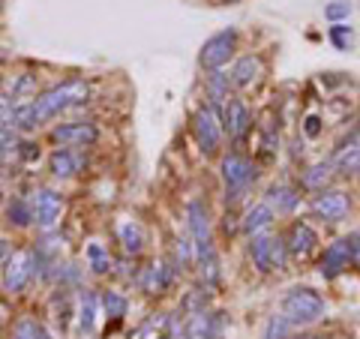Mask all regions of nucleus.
<instances>
[{"label": "nucleus", "instance_id": "c756f323", "mask_svg": "<svg viewBox=\"0 0 360 339\" xmlns=\"http://www.w3.org/2000/svg\"><path fill=\"white\" fill-rule=\"evenodd\" d=\"M87 264H90V270H94V274H108V270H111V255H108V250H105V246L103 243H90L87 246Z\"/></svg>", "mask_w": 360, "mask_h": 339}, {"label": "nucleus", "instance_id": "39448f33", "mask_svg": "<svg viewBox=\"0 0 360 339\" xmlns=\"http://www.w3.org/2000/svg\"><path fill=\"white\" fill-rule=\"evenodd\" d=\"M193 132H195V141H198L201 153H207V156L219 153V148H222V135H225L219 108H213L210 103H207V105H201V108L195 111Z\"/></svg>", "mask_w": 360, "mask_h": 339}, {"label": "nucleus", "instance_id": "1a4fd4ad", "mask_svg": "<svg viewBox=\"0 0 360 339\" xmlns=\"http://www.w3.org/2000/svg\"><path fill=\"white\" fill-rule=\"evenodd\" d=\"M30 210H33V222L39 225L42 231H51L54 225L63 217V198L49 186H39L37 192H30Z\"/></svg>", "mask_w": 360, "mask_h": 339}, {"label": "nucleus", "instance_id": "5701e85b", "mask_svg": "<svg viewBox=\"0 0 360 339\" xmlns=\"http://www.w3.org/2000/svg\"><path fill=\"white\" fill-rule=\"evenodd\" d=\"M51 172L54 177H72L82 172V156L72 153L70 148H60V151H54L51 153Z\"/></svg>", "mask_w": 360, "mask_h": 339}, {"label": "nucleus", "instance_id": "393cba45", "mask_svg": "<svg viewBox=\"0 0 360 339\" xmlns=\"http://www.w3.org/2000/svg\"><path fill=\"white\" fill-rule=\"evenodd\" d=\"M184 339H210V312H189L184 324Z\"/></svg>", "mask_w": 360, "mask_h": 339}, {"label": "nucleus", "instance_id": "a878e982", "mask_svg": "<svg viewBox=\"0 0 360 339\" xmlns=\"http://www.w3.org/2000/svg\"><path fill=\"white\" fill-rule=\"evenodd\" d=\"M13 339H54L45 327L37 321V319H30V315H25V319H18L15 327H13Z\"/></svg>", "mask_w": 360, "mask_h": 339}, {"label": "nucleus", "instance_id": "f257e3e1", "mask_svg": "<svg viewBox=\"0 0 360 339\" xmlns=\"http://www.w3.org/2000/svg\"><path fill=\"white\" fill-rule=\"evenodd\" d=\"M87 96H90V84L82 82V78L54 84L49 90H42V94H37L25 108L18 111L15 129H37V127H42V123H49L51 117H58L60 111L87 103Z\"/></svg>", "mask_w": 360, "mask_h": 339}, {"label": "nucleus", "instance_id": "e433bc0d", "mask_svg": "<svg viewBox=\"0 0 360 339\" xmlns=\"http://www.w3.org/2000/svg\"><path fill=\"white\" fill-rule=\"evenodd\" d=\"M160 339H172V336H160Z\"/></svg>", "mask_w": 360, "mask_h": 339}, {"label": "nucleus", "instance_id": "423d86ee", "mask_svg": "<svg viewBox=\"0 0 360 339\" xmlns=\"http://www.w3.org/2000/svg\"><path fill=\"white\" fill-rule=\"evenodd\" d=\"M238 39H240V33L234 30V27H225L219 33H213V37L205 39V45H201L198 63L205 66L207 72L222 70V66L234 58V51H238Z\"/></svg>", "mask_w": 360, "mask_h": 339}, {"label": "nucleus", "instance_id": "f8f14e48", "mask_svg": "<svg viewBox=\"0 0 360 339\" xmlns=\"http://www.w3.org/2000/svg\"><path fill=\"white\" fill-rule=\"evenodd\" d=\"M285 246H288V255L295 258V262H307V258L319 250V231H315L309 222L295 219L288 234H285Z\"/></svg>", "mask_w": 360, "mask_h": 339}, {"label": "nucleus", "instance_id": "7ed1b4c3", "mask_svg": "<svg viewBox=\"0 0 360 339\" xmlns=\"http://www.w3.org/2000/svg\"><path fill=\"white\" fill-rule=\"evenodd\" d=\"M219 174L225 184V201L234 205V201H240L246 196V189L255 184L258 168L252 160H246L243 153H225L219 162Z\"/></svg>", "mask_w": 360, "mask_h": 339}, {"label": "nucleus", "instance_id": "473e14b6", "mask_svg": "<svg viewBox=\"0 0 360 339\" xmlns=\"http://www.w3.org/2000/svg\"><path fill=\"white\" fill-rule=\"evenodd\" d=\"M348 241V252H352V270H360V231L345 234Z\"/></svg>", "mask_w": 360, "mask_h": 339}, {"label": "nucleus", "instance_id": "c9c22d12", "mask_svg": "<svg viewBox=\"0 0 360 339\" xmlns=\"http://www.w3.org/2000/svg\"><path fill=\"white\" fill-rule=\"evenodd\" d=\"M357 186H360V174H357Z\"/></svg>", "mask_w": 360, "mask_h": 339}, {"label": "nucleus", "instance_id": "f3484780", "mask_svg": "<svg viewBox=\"0 0 360 339\" xmlns=\"http://www.w3.org/2000/svg\"><path fill=\"white\" fill-rule=\"evenodd\" d=\"M274 246H276V234L250 237V258L258 274H274Z\"/></svg>", "mask_w": 360, "mask_h": 339}, {"label": "nucleus", "instance_id": "f704fd0d", "mask_svg": "<svg viewBox=\"0 0 360 339\" xmlns=\"http://www.w3.org/2000/svg\"><path fill=\"white\" fill-rule=\"evenodd\" d=\"M295 339H330V336H324V333H295Z\"/></svg>", "mask_w": 360, "mask_h": 339}, {"label": "nucleus", "instance_id": "ddd939ff", "mask_svg": "<svg viewBox=\"0 0 360 339\" xmlns=\"http://www.w3.org/2000/svg\"><path fill=\"white\" fill-rule=\"evenodd\" d=\"M348 270H352V252H348V241L340 237V241L324 246V252L319 258V274L324 279H340Z\"/></svg>", "mask_w": 360, "mask_h": 339}, {"label": "nucleus", "instance_id": "6ab92c4d", "mask_svg": "<svg viewBox=\"0 0 360 339\" xmlns=\"http://www.w3.org/2000/svg\"><path fill=\"white\" fill-rule=\"evenodd\" d=\"M274 219H276L274 207H270L267 201H258V205H252L250 210H246V217H243V222H240V229H243V234L258 237V234H267V229L274 225Z\"/></svg>", "mask_w": 360, "mask_h": 339}, {"label": "nucleus", "instance_id": "9b49d317", "mask_svg": "<svg viewBox=\"0 0 360 339\" xmlns=\"http://www.w3.org/2000/svg\"><path fill=\"white\" fill-rule=\"evenodd\" d=\"M51 141L60 144V148H90V144L99 141V129L94 123H60V127L51 129Z\"/></svg>", "mask_w": 360, "mask_h": 339}, {"label": "nucleus", "instance_id": "aec40b11", "mask_svg": "<svg viewBox=\"0 0 360 339\" xmlns=\"http://www.w3.org/2000/svg\"><path fill=\"white\" fill-rule=\"evenodd\" d=\"M172 267H168L165 262H153L144 267V274H141V288L148 291V295H162V291H168V286H172Z\"/></svg>", "mask_w": 360, "mask_h": 339}, {"label": "nucleus", "instance_id": "72a5a7b5", "mask_svg": "<svg viewBox=\"0 0 360 339\" xmlns=\"http://www.w3.org/2000/svg\"><path fill=\"white\" fill-rule=\"evenodd\" d=\"M303 132H307L309 139H319V135L324 132V123H321V117H319V115H309L307 120H303Z\"/></svg>", "mask_w": 360, "mask_h": 339}, {"label": "nucleus", "instance_id": "412c9836", "mask_svg": "<svg viewBox=\"0 0 360 339\" xmlns=\"http://www.w3.org/2000/svg\"><path fill=\"white\" fill-rule=\"evenodd\" d=\"M205 90H207V99H210L213 108H225V105H229V99H231V96H229V90H231V75H225L222 70L207 72Z\"/></svg>", "mask_w": 360, "mask_h": 339}, {"label": "nucleus", "instance_id": "4be33fe9", "mask_svg": "<svg viewBox=\"0 0 360 339\" xmlns=\"http://www.w3.org/2000/svg\"><path fill=\"white\" fill-rule=\"evenodd\" d=\"M96 307H99L96 291L84 288L82 298H78V331H82V333H94V327H96Z\"/></svg>", "mask_w": 360, "mask_h": 339}, {"label": "nucleus", "instance_id": "4468645a", "mask_svg": "<svg viewBox=\"0 0 360 339\" xmlns=\"http://www.w3.org/2000/svg\"><path fill=\"white\" fill-rule=\"evenodd\" d=\"M262 75H264V60L258 58V54H243V58H238V63L231 66V84L240 90L255 87L262 82Z\"/></svg>", "mask_w": 360, "mask_h": 339}, {"label": "nucleus", "instance_id": "2f4dec72", "mask_svg": "<svg viewBox=\"0 0 360 339\" xmlns=\"http://www.w3.org/2000/svg\"><path fill=\"white\" fill-rule=\"evenodd\" d=\"M324 18H328L330 25H345V21L352 18V4H348V0H330V4L324 6Z\"/></svg>", "mask_w": 360, "mask_h": 339}, {"label": "nucleus", "instance_id": "f03ea898", "mask_svg": "<svg viewBox=\"0 0 360 339\" xmlns=\"http://www.w3.org/2000/svg\"><path fill=\"white\" fill-rule=\"evenodd\" d=\"M279 312H283L295 327H309V324L324 319V312H328V300H324L319 291L309 288V286H295V288L285 291Z\"/></svg>", "mask_w": 360, "mask_h": 339}, {"label": "nucleus", "instance_id": "c85d7f7f", "mask_svg": "<svg viewBox=\"0 0 360 339\" xmlns=\"http://www.w3.org/2000/svg\"><path fill=\"white\" fill-rule=\"evenodd\" d=\"M103 309H105L108 321H120L123 315H127L129 303H127V298H123L120 291H105V295H103Z\"/></svg>", "mask_w": 360, "mask_h": 339}, {"label": "nucleus", "instance_id": "cd10ccee", "mask_svg": "<svg viewBox=\"0 0 360 339\" xmlns=\"http://www.w3.org/2000/svg\"><path fill=\"white\" fill-rule=\"evenodd\" d=\"M6 219L15 225V229H27L33 225V210H30V201L27 198H15L13 205L6 207Z\"/></svg>", "mask_w": 360, "mask_h": 339}, {"label": "nucleus", "instance_id": "6e6552de", "mask_svg": "<svg viewBox=\"0 0 360 339\" xmlns=\"http://www.w3.org/2000/svg\"><path fill=\"white\" fill-rule=\"evenodd\" d=\"M33 274H37V252L33 250H15L4 264V288L9 291V295H18V291L27 288Z\"/></svg>", "mask_w": 360, "mask_h": 339}, {"label": "nucleus", "instance_id": "0eeeda50", "mask_svg": "<svg viewBox=\"0 0 360 339\" xmlns=\"http://www.w3.org/2000/svg\"><path fill=\"white\" fill-rule=\"evenodd\" d=\"M186 225H189V237H193V246H195V262L198 258H207V255H217V250H213V234H210V213L205 207V201H198V198L189 201Z\"/></svg>", "mask_w": 360, "mask_h": 339}, {"label": "nucleus", "instance_id": "9d476101", "mask_svg": "<svg viewBox=\"0 0 360 339\" xmlns=\"http://www.w3.org/2000/svg\"><path fill=\"white\" fill-rule=\"evenodd\" d=\"M330 162H333V172L342 174V177H357L360 174V127L352 129L340 144H336Z\"/></svg>", "mask_w": 360, "mask_h": 339}, {"label": "nucleus", "instance_id": "dca6fc26", "mask_svg": "<svg viewBox=\"0 0 360 339\" xmlns=\"http://www.w3.org/2000/svg\"><path fill=\"white\" fill-rule=\"evenodd\" d=\"M264 201L274 207L276 217H288V213H295L300 207V189H295L291 184H274L267 189Z\"/></svg>", "mask_w": 360, "mask_h": 339}, {"label": "nucleus", "instance_id": "7c9ffc66", "mask_svg": "<svg viewBox=\"0 0 360 339\" xmlns=\"http://www.w3.org/2000/svg\"><path fill=\"white\" fill-rule=\"evenodd\" d=\"M328 39H330V45L336 51H348L352 49V42H354V30L348 27V21L345 25H330L328 27Z\"/></svg>", "mask_w": 360, "mask_h": 339}, {"label": "nucleus", "instance_id": "2eb2a0df", "mask_svg": "<svg viewBox=\"0 0 360 339\" xmlns=\"http://www.w3.org/2000/svg\"><path fill=\"white\" fill-rule=\"evenodd\" d=\"M222 127H225V132H229L234 141H240L243 135L250 132V127H252L250 108H246L240 99H229V105L222 108Z\"/></svg>", "mask_w": 360, "mask_h": 339}, {"label": "nucleus", "instance_id": "a211bd4d", "mask_svg": "<svg viewBox=\"0 0 360 339\" xmlns=\"http://www.w3.org/2000/svg\"><path fill=\"white\" fill-rule=\"evenodd\" d=\"M333 177H336L333 162L321 160V162H315V165H309V168H303V172H300V186L315 196V192H321V189H330Z\"/></svg>", "mask_w": 360, "mask_h": 339}, {"label": "nucleus", "instance_id": "bb28decb", "mask_svg": "<svg viewBox=\"0 0 360 339\" xmlns=\"http://www.w3.org/2000/svg\"><path fill=\"white\" fill-rule=\"evenodd\" d=\"M262 336H264V339H295V324H291L283 312H279V315H270Z\"/></svg>", "mask_w": 360, "mask_h": 339}, {"label": "nucleus", "instance_id": "20e7f679", "mask_svg": "<svg viewBox=\"0 0 360 339\" xmlns=\"http://www.w3.org/2000/svg\"><path fill=\"white\" fill-rule=\"evenodd\" d=\"M309 213L321 222H330V225H340L348 219L352 213V196L345 189H321L315 192L312 201H309Z\"/></svg>", "mask_w": 360, "mask_h": 339}, {"label": "nucleus", "instance_id": "b1692460", "mask_svg": "<svg viewBox=\"0 0 360 339\" xmlns=\"http://www.w3.org/2000/svg\"><path fill=\"white\" fill-rule=\"evenodd\" d=\"M117 237H120V243H123V250H127V255H139L141 252L144 231H141L139 222H132V219L117 222Z\"/></svg>", "mask_w": 360, "mask_h": 339}]
</instances>
